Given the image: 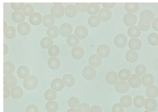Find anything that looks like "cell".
<instances>
[{
    "label": "cell",
    "mask_w": 158,
    "mask_h": 112,
    "mask_svg": "<svg viewBox=\"0 0 158 112\" xmlns=\"http://www.w3.org/2000/svg\"><path fill=\"white\" fill-rule=\"evenodd\" d=\"M133 99L131 96L129 95H123L120 98V104L123 106L124 107H131L132 104Z\"/></svg>",
    "instance_id": "bcb514c9"
},
{
    "label": "cell",
    "mask_w": 158,
    "mask_h": 112,
    "mask_svg": "<svg viewBox=\"0 0 158 112\" xmlns=\"http://www.w3.org/2000/svg\"><path fill=\"white\" fill-rule=\"evenodd\" d=\"M9 96H11V89L9 87L4 86L3 87V97L6 99V98H9Z\"/></svg>",
    "instance_id": "680465c9"
},
{
    "label": "cell",
    "mask_w": 158,
    "mask_h": 112,
    "mask_svg": "<svg viewBox=\"0 0 158 112\" xmlns=\"http://www.w3.org/2000/svg\"><path fill=\"white\" fill-rule=\"evenodd\" d=\"M30 25H29V23L26 22V21L19 24L18 25V27H17V31H18L19 34L23 35V36H26V35H29V32H30Z\"/></svg>",
    "instance_id": "7c38bea8"
},
{
    "label": "cell",
    "mask_w": 158,
    "mask_h": 112,
    "mask_svg": "<svg viewBox=\"0 0 158 112\" xmlns=\"http://www.w3.org/2000/svg\"><path fill=\"white\" fill-rule=\"evenodd\" d=\"M60 33L63 37H69L73 33V26L69 23H63L60 27Z\"/></svg>",
    "instance_id": "8992f818"
},
{
    "label": "cell",
    "mask_w": 158,
    "mask_h": 112,
    "mask_svg": "<svg viewBox=\"0 0 158 112\" xmlns=\"http://www.w3.org/2000/svg\"><path fill=\"white\" fill-rule=\"evenodd\" d=\"M89 65L94 68H98L102 64V58L98 55H93L89 58Z\"/></svg>",
    "instance_id": "7402d4cb"
},
{
    "label": "cell",
    "mask_w": 158,
    "mask_h": 112,
    "mask_svg": "<svg viewBox=\"0 0 158 112\" xmlns=\"http://www.w3.org/2000/svg\"><path fill=\"white\" fill-rule=\"evenodd\" d=\"M63 81L67 87H73L76 83L74 77L69 74H66L65 75H63Z\"/></svg>",
    "instance_id": "e575fe53"
},
{
    "label": "cell",
    "mask_w": 158,
    "mask_h": 112,
    "mask_svg": "<svg viewBox=\"0 0 158 112\" xmlns=\"http://www.w3.org/2000/svg\"><path fill=\"white\" fill-rule=\"evenodd\" d=\"M4 35L9 39H12L16 35V30L13 26H9L6 29V31H4Z\"/></svg>",
    "instance_id": "ee69618b"
},
{
    "label": "cell",
    "mask_w": 158,
    "mask_h": 112,
    "mask_svg": "<svg viewBox=\"0 0 158 112\" xmlns=\"http://www.w3.org/2000/svg\"><path fill=\"white\" fill-rule=\"evenodd\" d=\"M4 27H3V30L4 31H6V29H7V23H6V21H4Z\"/></svg>",
    "instance_id": "03108f58"
},
{
    "label": "cell",
    "mask_w": 158,
    "mask_h": 112,
    "mask_svg": "<svg viewBox=\"0 0 158 112\" xmlns=\"http://www.w3.org/2000/svg\"><path fill=\"white\" fill-rule=\"evenodd\" d=\"M146 95L150 98H155L158 96V87L155 85L148 87L146 90Z\"/></svg>",
    "instance_id": "f546056e"
},
{
    "label": "cell",
    "mask_w": 158,
    "mask_h": 112,
    "mask_svg": "<svg viewBox=\"0 0 158 112\" xmlns=\"http://www.w3.org/2000/svg\"><path fill=\"white\" fill-rule=\"evenodd\" d=\"M145 102H146V100L141 95H137L134 99V104L137 108H141V107H144Z\"/></svg>",
    "instance_id": "60d3db41"
},
{
    "label": "cell",
    "mask_w": 158,
    "mask_h": 112,
    "mask_svg": "<svg viewBox=\"0 0 158 112\" xmlns=\"http://www.w3.org/2000/svg\"><path fill=\"white\" fill-rule=\"evenodd\" d=\"M65 84L61 78H56L51 83V89L55 91H60L64 88Z\"/></svg>",
    "instance_id": "5bb4252c"
},
{
    "label": "cell",
    "mask_w": 158,
    "mask_h": 112,
    "mask_svg": "<svg viewBox=\"0 0 158 112\" xmlns=\"http://www.w3.org/2000/svg\"><path fill=\"white\" fill-rule=\"evenodd\" d=\"M148 43L151 45L156 46L158 44V34L157 33H151L148 38Z\"/></svg>",
    "instance_id": "7dc6e473"
},
{
    "label": "cell",
    "mask_w": 158,
    "mask_h": 112,
    "mask_svg": "<svg viewBox=\"0 0 158 112\" xmlns=\"http://www.w3.org/2000/svg\"><path fill=\"white\" fill-rule=\"evenodd\" d=\"M114 44L117 48H123L127 44V38L123 34H119L114 38Z\"/></svg>",
    "instance_id": "52a82bcc"
},
{
    "label": "cell",
    "mask_w": 158,
    "mask_h": 112,
    "mask_svg": "<svg viewBox=\"0 0 158 112\" xmlns=\"http://www.w3.org/2000/svg\"><path fill=\"white\" fill-rule=\"evenodd\" d=\"M97 55L99 56H100L101 58H107L108 56L110 54V48L108 45L106 44H100V45L98 46L97 49Z\"/></svg>",
    "instance_id": "9c48e42d"
},
{
    "label": "cell",
    "mask_w": 158,
    "mask_h": 112,
    "mask_svg": "<svg viewBox=\"0 0 158 112\" xmlns=\"http://www.w3.org/2000/svg\"><path fill=\"white\" fill-rule=\"evenodd\" d=\"M100 11V6L97 3H89L87 9V12L89 15H91V16L97 15Z\"/></svg>",
    "instance_id": "4dcf8cb0"
},
{
    "label": "cell",
    "mask_w": 158,
    "mask_h": 112,
    "mask_svg": "<svg viewBox=\"0 0 158 112\" xmlns=\"http://www.w3.org/2000/svg\"><path fill=\"white\" fill-rule=\"evenodd\" d=\"M98 16L101 21H107L112 18V12L110 9H106L103 8V9H100Z\"/></svg>",
    "instance_id": "2e32d148"
},
{
    "label": "cell",
    "mask_w": 158,
    "mask_h": 112,
    "mask_svg": "<svg viewBox=\"0 0 158 112\" xmlns=\"http://www.w3.org/2000/svg\"><path fill=\"white\" fill-rule=\"evenodd\" d=\"M17 75L20 78L25 80L29 76V69L26 66H20L18 68V71H17Z\"/></svg>",
    "instance_id": "83f0119b"
},
{
    "label": "cell",
    "mask_w": 158,
    "mask_h": 112,
    "mask_svg": "<svg viewBox=\"0 0 158 112\" xmlns=\"http://www.w3.org/2000/svg\"><path fill=\"white\" fill-rule=\"evenodd\" d=\"M66 112H78V111H77V110H76V109L70 108V109H69V110H68Z\"/></svg>",
    "instance_id": "e7e4bbea"
},
{
    "label": "cell",
    "mask_w": 158,
    "mask_h": 112,
    "mask_svg": "<svg viewBox=\"0 0 158 112\" xmlns=\"http://www.w3.org/2000/svg\"><path fill=\"white\" fill-rule=\"evenodd\" d=\"M25 3L23 2H12L11 3V7L15 11H21L25 7Z\"/></svg>",
    "instance_id": "11a10c76"
},
{
    "label": "cell",
    "mask_w": 158,
    "mask_h": 112,
    "mask_svg": "<svg viewBox=\"0 0 158 112\" xmlns=\"http://www.w3.org/2000/svg\"><path fill=\"white\" fill-rule=\"evenodd\" d=\"M48 66L52 70H57L60 66V61L56 57H51L47 61Z\"/></svg>",
    "instance_id": "cb8c5ba5"
},
{
    "label": "cell",
    "mask_w": 158,
    "mask_h": 112,
    "mask_svg": "<svg viewBox=\"0 0 158 112\" xmlns=\"http://www.w3.org/2000/svg\"><path fill=\"white\" fill-rule=\"evenodd\" d=\"M71 55L74 59H81L84 56V50L80 46H77L75 48H73L72 51H71Z\"/></svg>",
    "instance_id": "9a60e30c"
},
{
    "label": "cell",
    "mask_w": 158,
    "mask_h": 112,
    "mask_svg": "<svg viewBox=\"0 0 158 112\" xmlns=\"http://www.w3.org/2000/svg\"><path fill=\"white\" fill-rule=\"evenodd\" d=\"M140 19H148L151 21H154V14L150 10H143L140 13Z\"/></svg>",
    "instance_id": "b9f144b4"
},
{
    "label": "cell",
    "mask_w": 158,
    "mask_h": 112,
    "mask_svg": "<svg viewBox=\"0 0 158 112\" xmlns=\"http://www.w3.org/2000/svg\"><path fill=\"white\" fill-rule=\"evenodd\" d=\"M65 15L69 18H73L77 15V9L75 6L69 5L65 9Z\"/></svg>",
    "instance_id": "d6a6232c"
},
{
    "label": "cell",
    "mask_w": 158,
    "mask_h": 112,
    "mask_svg": "<svg viewBox=\"0 0 158 112\" xmlns=\"http://www.w3.org/2000/svg\"><path fill=\"white\" fill-rule=\"evenodd\" d=\"M74 35L79 38V39H84L88 36V30L86 27L83 25L77 26L74 31Z\"/></svg>",
    "instance_id": "ba28073f"
},
{
    "label": "cell",
    "mask_w": 158,
    "mask_h": 112,
    "mask_svg": "<svg viewBox=\"0 0 158 112\" xmlns=\"http://www.w3.org/2000/svg\"><path fill=\"white\" fill-rule=\"evenodd\" d=\"M66 42H67L68 45H69L70 47L75 48L80 44V39L75 35H71L66 39Z\"/></svg>",
    "instance_id": "74e56055"
},
{
    "label": "cell",
    "mask_w": 158,
    "mask_h": 112,
    "mask_svg": "<svg viewBox=\"0 0 158 112\" xmlns=\"http://www.w3.org/2000/svg\"><path fill=\"white\" fill-rule=\"evenodd\" d=\"M39 85V80L36 76L35 75H29L28 78L23 81V86L25 89L28 91H32L36 88L37 86Z\"/></svg>",
    "instance_id": "6da1fadb"
},
{
    "label": "cell",
    "mask_w": 158,
    "mask_h": 112,
    "mask_svg": "<svg viewBox=\"0 0 158 112\" xmlns=\"http://www.w3.org/2000/svg\"><path fill=\"white\" fill-rule=\"evenodd\" d=\"M90 112H102V108L98 105H94L91 107Z\"/></svg>",
    "instance_id": "94428289"
},
{
    "label": "cell",
    "mask_w": 158,
    "mask_h": 112,
    "mask_svg": "<svg viewBox=\"0 0 158 112\" xmlns=\"http://www.w3.org/2000/svg\"><path fill=\"white\" fill-rule=\"evenodd\" d=\"M119 75L116 71H110L106 75V81L110 84H116L119 81Z\"/></svg>",
    "instance_id": "4fadbf2b"
},
{
    "label": "cell",
    "mask_w": 158,
    "mask_h": 112,
    "mask_svg": "<svg viewBox=\"0 0 158 112\" xmlns=\"http://www.w3.org/2000/svg\"><path fill=\"white\" fill-rule=\"evenodd\" d=\"M3 54H4V55H6V54H8V52H9V46L7 45V44H6V43H4L3 44Z\"/></svg>",
    "instance_id": "be15d7a7"
},
{
    "label": "cell",
    "mask_w": 158,
    "mask_h": 112,
    "mask_svg": "<svg viewBox=\"0 0 158 112\" xmlns=\"http://www.w3.org/2000/svg\"><path fill=\"white\" fill-rule=\"evenodd\" d=\"M129 82L127 81H119L117 84H115V89L118 93L124 94L129 91L130 88Z\"/></svg>",
    "instance_id": "5b68a950"
},
{
    "label": "cell",
    "mask_w": 158,
    "mask_h": 112,
    "mask_svg": "<svg viewBox=\"0 0 158 112\" xmlns=\"http://www.w3.org/2000/svg\"><path fill=\"white\" fill-rule=\"evenodd\" d=\"M100 22H101V20L99 18L98 15H93L88 18V24L90 27H97V26L100 25Z\"/></svg>",
    "instance_id": "f35d334b"
},
{
    "label": "cell",
    "mask_w": 158,
    "mask_h": 112,
    "mask_svg": "<svg viewBox=\"0 0 158 112\" xmlns=\"http://www.w3.org/2000/svg\"><path fill=\"white\" fill-rule=\"evenodd\" d=\"M118 75L120 81H127V80L130 79L132 75H131V71L128 69H122L119 71Z\"/></svg>",
    "instance_id": "7bdbcfd3"
},
{
    "label": "cell",
    "mask_w": 158,
    "mask_h": 112,
    "mask_svg": "<svg viewBox=\"0 0 158 112\" xmlns=\"http://www.w3.org/2000/svg\"><path fill=\"white\" fill-rule=\"evenodd\" d=\"M46 34H47L48 37L51 38H55L58 37V35H60V29H58V27L56 26H52V27H49L47 29L46 31Z\"/></svg>",
    "instance_id": "1f68e13d"
},
{
    "label": "cell",
    "mask_w": 158,
    "mask_h": 112,
    "mask_svg": "<svg viewBox=\"0 0 158 112\" xmlns=\"http://www.w3.org/2000/svg\"><path fill=\"white\" fill-rule=\"evenodd\" d=\"M76 8H77V11L80 12H83L87 11L88 6H89V4L87 2H77L75 5Z\"/></svg>",
    "instance_id": "f5cc1de1"
},
{
    "label": "cell",
    "mask_w": 158,
    "mask_h": 112,
    "mask_svg": "<svg viewBox=\"0 0 158 112\" xmlns=\"http://www.w3.org/2000/svg\"><path fill=\"white\" fill-rule=\"evenodd\" d=\"M142 84H143V86L145 87H150V86L153 85V84L155 81V79H154V77L151 74H146L145 75H143L142 77Z\"/></svg>",
    "instance_id": "603a6c76"
},
{
    "label": "cell",
    "mask_w": 158,
    "mask_h": 112,
    "mask_svg": "<svg viewBox=\"0 0 158 112\" xmlns=\"http://www.w3.org/2000/svg\"><path fill=\"white\" fill-rule=\"evenodd\" d=\"M152 25V21L148 19H140V21L138 23V27L143 32H147L151 29Z\"/></svg>",
    "instance_id": "f1b7e54d"
},
{
    "label": "cell",
    "mask_w": 158,
    "mask_h": 112,
    "mask_svg": "<svg viewBox=\"0 0 158 112\" xmlns=\"http://www.w3.org/2000/svg\"><path fill=\"white\" fill-rule=\"evenodd\" d=\"M144 107L146 108V110H150V111H154V110H155L157 107V102L155 100V98H148L146 100Z\"/></svg>",
    "instance_id": "ffe728a7"
},
{
    "label": "cell",
    "mask_w": 158,
    "mask_h": 112,
    "mask_svg": "<svg viewBox=\"0 0 158 112\" xmlns=\"http://www.w3.org/2000/svg\"><path fill=\"white\" fill-rule=\"evenodd\" d=\"M68 105H69V107H70V108L76 109L79 107V105H80V101H79L78 98H76V97H72V98H69V101H68Z\"/></svg>",
    "instance_id": "681fc988"
},
{
    "label": "cell",
    "mask_w": 158,
    "mask_h": 112,
    "mask_svg": "<svg viewBox=\"0 0 158 112\" xmlns=\"http://www.w3.org/2000/svg\"><path fill=\"white\" fill-rule=\"evenodd\" d=\"M91 107L86 103H80L79 107H77L78 112H90Z\"/></svg>",
    "instance_id": "db71d44e"
},
{
    "label": "cell",
    "mask_w": 158,
    "mask_h": 112,
    "mask_svg": "<svg viewBox=\"0 0 158 112\" xmlns=\"http://www.w3.org/2000/svg\"><path fill=\"white\" fill-rule=\"evenodd\" d=\"M43 17L39 12H34L30 17H29V22L32 25H39L43 22Z\"/></svg>",
    "instance_id": "e0dca14e"
},
{
    "label": "cell",
    "mask_w": 158,
    "mask_h": 112,
    "mask_svg": "<svg viewBox=\"0 0 158 112\" xmlns=\"http://www.w3.org/2000/svg\"><path fill=\"white\" fill-rule=\"evenodd\" d=\"M97 72L95 68L90 65L86 66L83 70V76L86 80H93L95 78Z\"/></svg>",
    "instance_id": "277c9868"
},
{
    "label": "cell",
    "mask_w": 158,
    "mask_h": 112,
    "mask_svg": "<svg viewBox=\"0 0 158 112\" xmlns=\"http://www.w3.org/2000/svg\"><path fill=\"white\" fill-rule=\"evenodd\" d=\"M22 12H23L26 16H29L30 17L32 14L34 13V8L32 5L30 4H26L25 6V7L23 8V9L22 10Z\"/></svg>",
    "instance_id": "c3c4849f"
},
{
    "label": "cell",
    "mask_w": 158,
    "mask_h": 112,
    "mask_svg": "<svg viewBox=\"0 0 158 112\" xmlns=\"http://www.w3.org/2000/svg\"><path fill=\"white\" fill-rule=\"evenodd\" d=\"M152 28L155 31H158V18H155L152 22Z\"/></svg>",
    "instance_id": "6125c7cd"
},
{
    "label": "cell",
    "mask_w": 158,
    "mask_h": 112,
    "mask_svg": "<svg viewBox=\"0 0 158 112\" xmlns=\"http://www.w3.org/2000/svg\"><path fill=\"white\" fill-rule=\"evenodd\" d=\"M60 48L57 45H52L48 50V53H49V55L51 57H57L59 55V54H60Z\"/></svg>",
    "instance_id": "816d5d0a"
},
{
    "label": "cell",
    "mask_w": 158,
    "mask_h": 112,
    "mask_svg": "<svg viewBox=\"0 0 158 112\" xmlns=\"http://www.w3.org/2000/svg\"><path fill=\"white\" fill-rule=\"evenodd\" d=\"M125 9L129 13H134L137 12L139 9V4L137 2H126L125 3Z\"/></svg>",
    "instance_id": "836d02e7"
},
{
    "label": "cell",
    "mask_w": 158,
    "mask_h": 112,
    "mask_svg": "<svg viewBox=\"0 0 158 112\" xmlns=\"http://www.w3.org/2000/svg\"><path fill=\"white\" fill-rule=\"evenodd\" d=\"M137 15L134 13H129V12H127L123 16V22L129 28L134 26V25L137 23Z\"/></svg>",
    "instance_id": "3957f363"
},
{
    "label": "cell",
    "mask_w": 158,
    "mask_h": 112,
    "mask_svg": "<svg viewBox=\"0 0 158 112\" xmlns=\"http://www.w3.org/2000/svg\"><path fill=\"white\" fill-rule=\"evenodd\" d=\"M139 55L137 52L133 50H129L126 53V59L128 62L134 63L138 60Z\"/></svg>",
    "instance_id": "484cf974"
},
{
    "label": "cell",
    "mask_w": 158,
    "mask_h": 112,
    "mask_svg": "<svg viewBox=\"0 0 158 112\" xmlns=\"http://www.w3.org/2000/svg\"><path fill=\"white\" fill-rule=\"evenodd\" d=\"M23 95V90L19 86H15L11 88V97L14 99H19Z\"/></svg>",
    "instance_id": "4316f807"
},
{
    "label": "cell",
    "mask_w": 158,
    "mask_h": 112,
    "mask_svg": "<svg viewBox=\"0 0 158 112\" xmlns=\"http://www.w3.org/2000/svg\"><path fill=\"white\" fill-rule=\"evenodd\" d=\"M128 82H129L130 86H131L132 88H137V87H139L141 85L142 79L140 76H138L137 75L134 74V75H131L130 79L128 80Z\"/></svg>",
    "instance_id": "30bf717a"
},
{
    "label": "cell",
    "mask_w": 158,
    "mask_h": 112,
    "mask_svg": "<svg viewBox=\"0 0 158 112\" xmlns=\"http://www.w3.org/2000/svg\"><path fill=\"white\" fill-rule=\"evenodd\" d=\"M26 112H39V108L35 104H30L26 107Z\"/></svg>",
    "instance_id": "6f0895ef"
},
{
    "label": "cell",
    "mask_w": 158,
    "mask_h": 112,
    "mask_svg": "<svg viewBox=\"0 0 158 112\" xmlns=\"http://www.w3.org/2000/svg\"><path fill=\"white\" fill-rule=\"evenodd\" d=\"M15 71V65L11 61H5L3 64V73L5 75H11Z\"/></svg>",
    "instance_id": "44dd1931"
},
{
    "label": "cell",
    "mask_w": 158,
    "mask_h": 112,
    "mask_svg": "<svg viewBox=\"0 0 158 112\" xmlns=\"http://www.w3.org/2000/svg\"><path fill=\"white\" fill-rule=\"evenodd\" d=\"M57 97L56 91H55L52 89H48L47 91H46L44 94V98L46 101H52L56 100Z\"/></svg>",
    "instance_id": "ab89813d"
},
{
    "label": "cell",
    "mask_w": 158,
    "mask_h": 112,
    "mask_svg": "<svg viewBox=\"0 0 158 112\" xmlns=\"http://www.w3.org/2000/svg\"><path fill=\"white\" fill-rule=\"evenodd\" d=\"M65 8L63 5H55L50 9V15H52L54 18H62L65 15Z\"/></svg>",
    "instance_id": "7a4b0ae2"
},
{
    "label": "cell",
    "mask_w": 158,
    "mask_h": 112,
    "mask_svg": "<svg viewBox=\"0 0 158 112\" xmlns=\"http://www.w3.org/2000/svg\"><path fill=\"white\" fill-rule=\"evenodd\" d=\"M46 109L48 112H56L59 109V105L55 101H48L46 104Z\"/></svg>",
    "instance_id": "f6af8a7d"
},
{
    "label": "cell",
    "mask_w": 158,
    "mask_h": 112,
    "mask_svg": "<svg viewBox=\"0 0 158 112\" xmlns=\"http://www.w3.org/2000/svg\"><path fill=\"white\" fill-rule=\"evenodd\" d=\"M124 107L120 103H117L112 107V112H123Z\"/></svg>",
    "instance_id": "9f6ffc18"
},
{
    "label": "cell",
    "mask_w": 158,
    "mask_h": 112,
    "mask_svg": "<svg viewBox=\"0 0 158 112\" xmlns=\"http://www.w3.org/2000/svg\"><path fill=\"white\" fill-rule=\"evenodd\" d=\"M25 16L26 15L23 14V12L21 11H15L12 15V18L14 21V22L18 23L19 25L21 23L25 22Z\"/></svg>",
    "instance_id": "d6986e66"
},
{
    "label": "cell",
    "mask_w": 158,
    "mask_h": 112,
    "mask_svg": "<svg viewBox=\"0 0 158 112\" xmlns=\"http://www.w3.org/2000/svg\"><path fill=\"white\" fill-rule=\"evenodd\" d=\"M17 80L15 78V76L13 75H6L3 78V84H4V86L6 87H9V88H12L15 86H16Z\"/></svg>",
    "instance_id": "8fae6325"
},
{
    "label": "cell",
    "mask_w": 158,
    "mask_h": 112,
    "mask_svg": "<svg viewBox=\"0 0 158 112\" xmlns=\"http://www.w3.org/2000/svg\"><path fill=\"white\" fill-rule=\"evenodd\" d=\"M128 46H129L131 50L137 52L141 48L142 41L138 38H131V39H130L129 42H128Z\"/></svg>",
    "instance_id": "ac0fdd59"
},
{
    "label": "cell",
    "mask_w": 158,
    "mask_h": 112,
    "mask_svg": "<svg viewBox=\"0 0 158 112\" xmlns=\"http://www.w3.org/2000/svg\"><path fill=\"white\" fill-rule=\"evenodd\" d=\"M52 45H53V40L49 37H45L40 41V46L44 49L49 48Z\"/></svg>",
    "instance_id": "8d00e7d4"
},
{
    "label": "cell",
    "mask_w": 158,
    "mask_h": 112,
    "mask_svg": "<svg viewBox=\"0 0 158 112\" xmlns=\"http://www.w3.org/2000/svg\"><path fill=\"white\" fill-rule=\"evenodd\" d=\"M102 5H103L104 9H110H110H112V8H114V6H115L116 3L115 2H103L102 3Z\"/></svg>",
    "instance_id": "91938a15"
},
{
    "label": "cell",
    "mask_w": 158,
    "mask_h": 112,
    "mask_svg": "<svg viewBox=\"0 0 158 112\" xmlns=\"http://www.w3.org/2000/svg\"><path fill=\"white\" fill-rule=\"evenodd\" d=\"M147 72V68L146 66L143 65V64H139L138 66H137L135 69V73L136 75H137L138 76H142L146 75Z\"/></svg>",
    "instance_id": "f907efd6"
},
{
    "label": "cell",
    "mask_w": 158,
    "mask_h": 112,
    "mask_svg": "<svg viewBox=\"0 0 158 112\" xmlns=\"http://www.w3.org/2000/svg\"><path fill=\"white\" fill-rule=\"evenodd\" d=\"M127 34L131 38H137L141 35V30L139 29V27L134 25L128 29Z\"/></svg>",
    "instance_id": "d4e9b609"
},
{
    "label": "cell",
    "mask_w": 158,
    "mask_h": 112,
    "mask_svg": "<svg viewBox=\"0 0 158 112\" xmlns=\"http://www.w3.org/2000/svg\"><path fill=\"white\" fill-rule=\"evenodd\" d=\"M143 112H152V111H150V110H144V111H143Z\"/></svg>",
    "instance_id": "003e7915"
},
{
    "label": "cell",
    "mask_w": 158,
    "mask_h": 112,
    "mask_svg": "<svg viewBox=\"0 0 158 112\" xmlns=\"http://www.w3.org/2000/svg\"><path fill=\"white\" fill-rule=\"evenodd\" d=\"M43 25L46 27H52L53 26V24L55 23V18L52 15H46L43 16Z\"/></svg>",
    "instance_id": "d590c367"
}]
</instances>
